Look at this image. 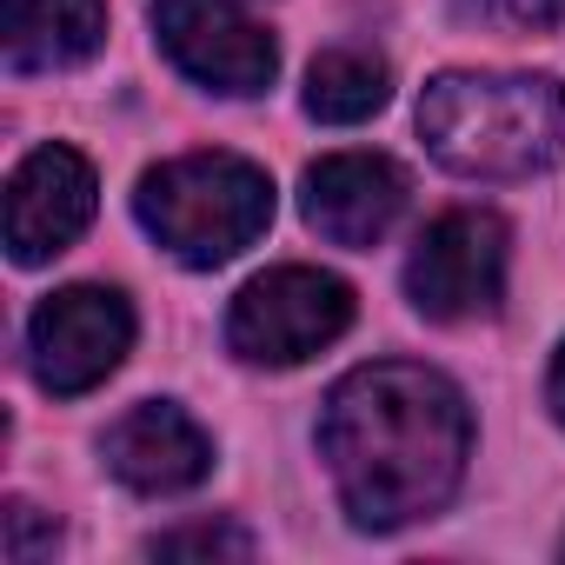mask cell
<instances>
[{"mask_svg": "<svg viewBox=\"0 0 565 565\" xmlns=\"http://www.w3.org/2000/svg\"><path fill=\"white\" fill-rule=\"evenodd\" d=\"M107 41V0H8V67L54 74L94 61Z\"/></svg>", "mask_w": 565, "mask_h": 565, "instance_id": "cell-11", "label": "cell"}, {"mask_svg": "<svg viewBox=\"0 0 565 565\" xmlns=\"http://www.w3.org/2000/svg\"><path fill=\"white\" fill-rule=\"evenodd\" d=\"M153 558H253V539L226 519H200V525H180V532H160L147 545Z\"/></svg>", "mask_w": 565, "mask_h": 565, "instance_id": "cell-13", "label": "cell"}, {"mask_svg": "<svg viewBox=\"0 0 565 565\" xmlns=\"http://www.w3.org/2000/svg\"><path fill=\"white\" fill-rule=\"evenodd\" d=\"M353 327V287L320 266H273L246 279L233 313H226V347L246 366H300L320 347H333Z\"/></svg>", "mask_w": 565, "mask_h": 565, "instance_id": "cell-4", "label": "cell"}, {"mask_svg": "<svg viewBox=\"0 0 565 565\" xmlns=\"http://www.w3.org/2000/svg\"><path fill=\"white\" fill-rule=\"evenodd\" d=\"M107 472L120 479V486H134V492H147V499H160V492H186V486H200L206 472H213V439L180 413V406H167V399H147V406H134V413H120L114 426H107Z\"/></svg>", "mask_w": 565, "mask_h": 565, "instance_id": "cell-10", "label": "cell"}, {"mask_svg": "<svg viewBox=\"0 0 565 565\" xmlns=\"http://www.w3.org/2000/svg\"><path fill=\"white\" fill-rule=\"evenodd\" d=\"M505 21H519V28H558L565 21V0H505Z\"/></svg>", "mask_w": 565, "mask_h": 565, "instance_id": "cell-15", "label": "cell"}, {"mask_svg": "<svg viewBox=\"0 0 565 565\" xmlns=\"http://www.w3.org/2000/svg\"><path fill=\"white\" fill-rule=\"evenodd\" d=\"M153 34L167 61L200 81L206 94H266L279 74V47L266 28H253L233 0H153Z\"/></svg>", "mask_w": 565, "mask_h": 565, "instance_id": "cell-7", "label": "cell"}, {"mask_svg": "<svg viewBox=\"0 0 565 565\" xmlns=\"http://www.w3.org/2000/svg\"><path fill=\"white\" fill-rule=\"evenodd\" d=\"M406 167L386 160V153H327L307 167V186H300V206H307V226L327 239V246H380L393 233V220L406 213Z\"/></svg>", "mask_w": 565, "mask_h": 565, "instance_id": "cell-9", "label": "cell"}, {"mask_svg": "<svg viewBox=\"0 0 565 565\" xmlns=\"http://www.w3.org/2000/svg\"><path fill=\"white\" fill-rule=\"evenodd\" d=\"M134 347V307L114 287H61L28 320V366L47 393H94Z\"/></svg>", "mask_w": 565, "mask_h": 565, "instance_id": "cell-6", "label": "cell"}, {"mask_svg": "<svg viewBox=\"0 0 565 565\" xmlns=\"http://www.w3.org/2000/svg\"><path fill=\"white\" fill-rule=\"evenodd\" d=\"M505 294V220L499 213H479V206H459V213H439L419 239H413V259H406V300L426 313V320H479L492 313Z\"/></svg>", "mask_w": 565, "mask_h": 565, "instance_id": "cell-5", "label": "cell"}, {"mask_svg": "<svg viewBox=\"0 0 565 565\" xmlns=\"http://www.w3.org/2000/svg\"><path fill=\"white\" fill-rule=\"evenodd\" d=\"M419 140L459 180H532L565 153V81L439 74L419 94Z\"/></svg>", "mask_w": 565, "mask_h": 565, "instance_id": "cell-2", "label": "cell"}, {"mask_svg": "<svg viewBox=\"0 0 565 565\" xmlns=\"http://www.w3.org/2000/svg\"><path fill=\"white\" fill-rule=\"evenodd\" d=\"M94 220V167L74 147H34L8 180V253L14 266H47Z\"/></svg>", "mask_w": 565, "mask_h": 565, "instance_id": "cell-8", "label": "cell"}, {"mask_svg": "<svg viewBox=\"0 0 565 565\" xmlns=\"http://www.w3.org/2000/svg\"><path fill=\"white\" fill-rule=\"evenodd\" d=\"M472 413L459 386L433 366L380 360L347 373L320 406V459L340 486V505L366 532H399L433 519L466 472Z\"/></svg>", "mask_w": 565, "mask_h": 565, "instance_id": "cell-1", "label": "cell"}, {"mask_svg": "<svg viewBox=\"0 0 565 565\" xmlns=\"http://www.w3.org/2000/svg\"><path fill=\"white\" fill-rule=\"evenodd\" d=\"M0 525H8V532H0V552H8L14 565H34V558H47L54 552V519H41L28 499H8V512H0Z\"/></svg>", "mask_w": 565, "mask_h": 565, "instance_id": "cell-14", "label": "cell"}, {"mask_svg": "<svg viewBox=\"0 0 565 565\" xmlns=\"http://www.w3.org/2000/svg\"><path fill=\"white\" fill-rule=\"evenodd\" d=\"M545 406H552V419L565 426V347H558V360H552V373H545Z\"/></svg>", "mask_w": 565, "mask_h": 565, "instance_id": "cell-16", "label": "cell"}, {"mask_svg": "<svg viewBox=\"0 0 565 565\" xmlns=\"http://www.w3.org/2000/svg\"><path fill=\"white\" fill-rule=\"evenodd\" d=\"M393 94V74L380 54L366 47H327L313 67H307V114L327 120V127H360L386 107Z\"/></svg>", "mask_w": 565, "mask_h": 565, "instance_id": "cell-12", "label": "cell"}, {"mask_svg": "<svg viewBox=\"0 0 565 565\" xmlns=\"http://www.w3.org/2000/svg\"><path fill=\"white\" fill-rule=\"evenodd\" d=\"M134 213L180 266H226L273 226V180L239 153H180L140 173Z\"/></svg>", "mask_w": 565, "mask_h": 565, "instance_id": "cell-3", "label": "cell"}, {"mask_svg": "<svg viewBox=\"0 0 565 565\" xmlns=\"http://www.w3.org/2000/svg\"><path fill=\"white\" fill-rule=\"evenodd\" d=\"M558 552H565V539H558Z\"/></svg>", "mask_w": 565, "mask_h": 565, "instance_id": "cell-17", "label": "cell"}]
</instances>
